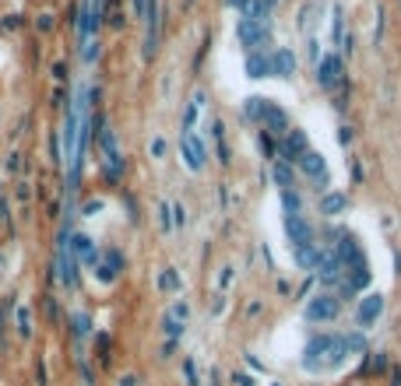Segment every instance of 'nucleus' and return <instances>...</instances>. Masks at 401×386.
Instances as JSON below:
<instances>
[{"mask_svg": "<svg viewBox=\"0 0 401 386\" xmlns=\"http://www.w3.org/2000/svg\"><path fill=\"white\" fill-rule=\"evenodd\" d=\"M348 347H355V340H348V337H341V333H320V337H313V340L306 344L303 365H306L310 372L334 368V365H341V358L348 354Z\"/></svg>", "mask_w": 401, "mask_h": 386, "instance_id": "obj_1", "label": "nucleus"}, {"mask_svg": "<svg viewBox=\"0 0 401 386\" xmlns=\"http://www.w3.org/2000/svg\"><path fill=\"white\" fill-rule=\"evenodd\" d=\"M236 36H240V43H243L250 53H257V50H264V43H268V36H271V22L243 18V22L236 25Z\"/></svg>", "mask_w": 401, "mask_h": 386, "instance_id": "obj_2", "label": "nucleus"}, {"mask_svg": "<svg viewBox=\"0 0 401 386\" xmlns=\"http://www.w3.org/2000/svg\"><path fill=\"white\" fill-rule=\"evenodd\" d=\"M285 228H289V239H292L296 249H310V246H313V232H310V225H306L299 214H289V218H285Z\"/></svg>", "mask_w": 401, "mask_h": 386, "instance_id": "obj_3", "label": "nucleus"}, {"mask_svg": "<svg viewBox=\"0 0 401 386\" xmlns=\"http://www.w3.org/2000/svg\"><path fill=\"white\" fill-rule=\"evenodd\" d=\"M334 316H338V298H334V295H317V298L306 305V319H313V323H317V319L324 323V319H334Z\"/></svg>", "mask_w": 401, "mask_h": 386, "instance_id": "obj_4", "label": "nucleus"}, {"mask_svg": "<svg viewBox=\"0 0 401 386\" xmlns=\"http://www.w3.org/2000/svg\"><path fill=\"white\" fill-rule=\"evenodd\" d=\"M317 81H320L324 88H338V81H341V60H338V57L317 60Z\"/></svg>", "mask_w": 401, "mask_h": 386, "instance_id": "obj_5", "label": "nucleus"}, {"mask_svg": "<svg viewBox=\"0 0 401 386\" xmlns=\"http://www.w3.org/2000/svg\"><path fill=\"white\" fill-rule=\"evenodd\" d=\"M271 67H275V78H292V74H296V57H292V50H275V53H271Z\"/></svg>", "mask_w": 401, "mask_h": 386, "instance_id": "obj_6", "label": "nucleus"}, {"mask_svg": "<svg viewBox=\"0 0 401 386\" xmlns=\"http://www.w3.org/2000/svg\"><path fill=\"white\" fill-rule=\"evenodd\" d=\"M247 71H250V78H275L271 57H268V53H261V50L247 57Z\"/></svg>", "mask_w": 401, "mask_h": 386, "instance_id": "obj_7", "label": "nucleus"}, {"mask_svg": "<svg viewBox=\"0 0 401 386\" xmlns=\"http://www.w3.org/2000/svg\"><path fill=\"white\" fill-rule=\"evenodd\" d=\"M380 312H383V298L380 295H366L362 305H359V326H369Z\"/></svg>", "mask_w": 401, "mask_h": 386, "instance_id": "obj_8", "label": "nucleus"}, {"mask_svg": "<svg viewBox=\"0 0 401 386\" xmlns=\"http://www.w3.org/2000/svg\"><path fill=\"white\" fill-rule=\"evenodd\" d=\"M299 165H303L310 176H324V158H320V155H313V151H306V155L299 158Z\"/></svg>", "mask_w": 401, "mask_h": 386, "instance_id": "obj_9", "label": "nucleus"}, {"mask_svg": "<svg viewBox=\"0 0 401 386\" xmlns=\"http://www.w3.org/2000/svg\"><path fill=\"white\" fill-rule=\"evenodd\" d=\"M341 207H345V197H338V193H334V197H327V200H324V211H327V214H338V211H341Z\"/></svg>", "mask_w": 401, "mask_h": 386, "instance_id": "obj_10", "label": "nucleus"}, {"mask_svg": "<svg viewBox=\"0 0 401 386\" xmlns=\"http://www.w3.org/2000/svg\"><path fill=\"white\" fill-rule=\"evenodd\" d=\"M275 179H278L282 186H292V172H289L285 165H278V169H275Z\"/></svg>", "mask_w": 401, "mask_h": 386, "instance_id": "obj_11", "label": "nucleus"}]
</instances>
